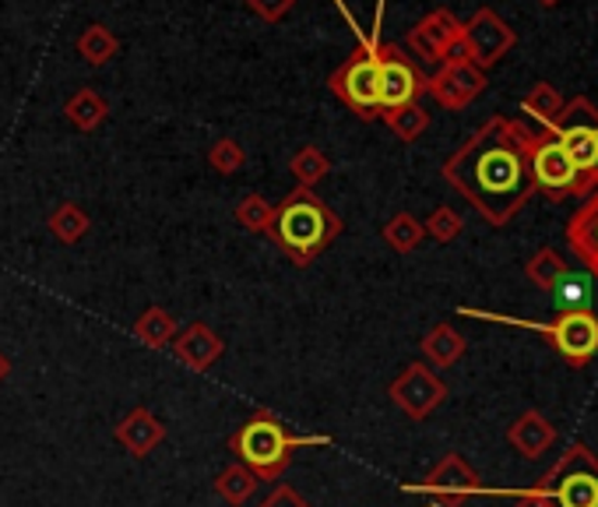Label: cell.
Masks as SVG:
<instances>
[{
    "instance_id": "1",
    "label": "cell",
    "mask_w": 598,
    "mask_h": 507,
    "mask_svg": "<svg viewBox=\"0 0 598 507\" xmlns=\"http://www.w3.org/2000/svg\"><path fill=\"white\" fill-rule=\"evenodd\" d=\"M535 131L511 116H489L472 138L444 162V181L465 198L489 226H507L535 198L528 170Z\"/></svg>"
},
{
    "instance_id": "2",
    "label": "cell",
    "mask_w": 598,
    "mask_h": 507,
    "mask_svg": "<svg viewBox=\"0 0 598 507\" xmlns=\"http://www.w3.org/2000/svg\"><path fill=\"white\" fill-rule=\"evenodd\" d=\"M341 230H346V222H341L317 194L310 187H296L275 205V219L267 236L286 250V258L296 268H307L338 240Z\"/></svg>"
},
{
    "instance_id": "3",
    "label": "cell",
    "mask_w": 598,
    "mask_h": 507,
    "mask_svg": "<svg viewBox=\"0 0 598 507\" xmlns=\"http://www.w3.org/2000/svg\"><path fill=\"white\" fill-rule=\"evenodd\" d=\"M338 14L352 25L356 33V50L346 64H341L332 78H327V85H332V92L346 102V107L359 116V121H377L381 116V96H377V71H381V22H384V0L377 4V14H373V28L366 33V28H359L352 11L341 4V0H335Z\"/></svg>"
},
{
    "instance_id": "4",
    "label": "cell",
    "mask_w": 598,
    "mask_h": 507,
    "mask_svg": "<svg viewBox=\"0 0 598 507\" xmlns=\"http://www.w3.org/2000/svg\"><path fill=\"white\" fill-rule=\"evenodd\" d=\"M327 441L332 437H292L275 412L261 409L236 430L229 447L239 455V466H247L258 480H278V475L289 469L296 447L327 444Z\"/></svg>"
},
{
    "instance_id": "5",
    "label": "cell",
    "mask_w": 598,
    "mask_h": 507,
    "mask_svg": "<svg viewBox=\"0 0 598 507\" xmlns=\"http://www.w3.org/2000/svg\"><path fill=\"white\" fill-rule=\"evenodd\" d=\"M465 318H483V321H503V324H518V327H532V332L546 335V342L571 367H588L598 356V314L588 307H563L549 324H535V321H514V318H497L486 314V310H472L461 307Z\"/></svg>"
},
{
    "instance_id": "6",
    "label": "cell",
    "mask_w": 598,
    "mask_h": 507,
    "mask_svg": "<svg viewBox=\"0 0 598 507\" xmlns=\"http://www.w3.org/2000/svg\"><path fill=\"white\" fill-rule=\"evenodd\" d=\"M538 486L557 507H598V455L585 441L571 444Z\"/></svg>"
},
{
    "instance_id": "7",
    "label": "cell",
    "mask_w": 598,
    "mask_h": 507,
    "mask_svg": "<svg viewBox=\"0 0 598 507\" xmlns=\"http://www.w3.org/2000/svg\"><path fill=\"white\" fill-rule=\"evenodd\" d=\"M549 134L563 145V152L571 156L577 173L585 176V184L598 187V107L585 96H574L563 102V113Z\"/></svg>"
},
{
    "instance_id": "8",
    "label": "cell",
    "mask_w": 598,
    "mask_h": 507,
    "mask_svg": "<svg viewBox=\"0 0 598 507\" xmlns=\"http://www.w3.org/2000/svg\"><path fill=\"white\" fill-rule=\"evenodd\" d=\"M528 170L535 190H546L552 201H566V198H588L591 187L585 184V176L577 173L571 156L563 152V145L552 138L549 131L535 134L532 152H528Z\"/></svg>"
},
{
    "instance_id": "9",
    "label": "cell",
    "mask_w": 598,
    "mask_h": 507,
    "mask_svg": "<svg viewBox=\"0 0 598 507\" xmlns=\"http://www.w3.org/2000/svg\"><path fill=\"white\" fill-rule=\"evenodd\" d=\"M401 490H406V494H429L440 507H461L469 497L486 494L483 475H478L458 452H447L437 466L426 472V480L406 483Z\"/></svg>"
},
{
    "instance_id": "10",
    "label": "cell",
    "mask_w": 598,
    "mask_h": 507,
    "mask_svg": "<svg viewBox=\"0 0 598 507\" xmlns=\"http://www.w3.org/2000/svg\"><path fill=\"white\" fill-rule=\"evenodd\" d=\"M377 96H381V113L409 107L426 96V74L412 64V57L395 42L381 47V71H377Z\"/></svg>"
},
{
    "instance_id": "11",
    "label": "cell",
    "mask_w": 598,
    "mask_h": 507,
    "mask_svg": "<svg viewBox=\"0 0 598 507\" xmlns=\"http://www.w3.org/2000/svg\"><path fill=\"white\" fill-rule=\"evenodd\" d=\"M461 39H465V47H469V61L478 71H489L493 64H500L518 42L514 28L493 8H478L472 18L461 25Z\"/></svg>"
},
{
    "instance_id": "12",
    "label": "cell",
    "mask_w": 598,
    "mask_h": 507,
    "mask_svg": "<svg viewBox=\"0 0 598 507\" xmlns=\"http://www.w3.org/2000/svg\"><path fill=\"white\" fill-rule=\"evenodd\" d=\"M391 401L409 416V420H426L447 401V384L433 374L426 363H409L387 387Z\"/></svg>"
},
{
    "instance_id": "13",
    "label": "cell",
    "mask_w": 598,
    "mask_h": 507,
    "mask_svg": "<svg viewBox=\"0 0 598 507\" xmlns=\"http://www.w3.org/2000/svg\"><path fill=\"white\" fill-rule=\"evenodd\" d=\"M486 92V71H478L472 61L440 64V71L426 78V96H433L444 110H465Z\"/></svg>"
},
{
    "instance_id": "14",
    "label": "cell",
    "mask_w": 598,
    "mask_h": 507,
    "mask_svg": "<svg viewBox=\"0 0 598 507\" xmlns=\"http://www.w3.org/2000/svg\"><path fill=\"white\" fill-rule=\"evenodd\" d=\"M458 39H461V22L447 8H437L409 28L406 42L415 57H423L429 64H444L447 50H451Z\"/></svg>"
},
{
    "instance_id": "15",
    "label": "cell",
    "mask_w": 598,
    "mask_h": 507,
    "mask_svg": "<svg viewBox=\"0 0 598 507\" xmlns=\"http://www.w3.org/2000/svg\"><path fill=\"white\" fill-rule=\"evenodd\" d=\"M507 444H511L521 458H543L546 452H552V444H557V426L538 409H525L507 426Z\"/></svg>"
},
{
    "instance_id": "16",
    "label": "cell",
    "mask_w": 598,
    "mask_h": 507,
    "mask_svg": "<svg viewBox=\"0 0 598 507\" xmlns=\"http://www.w3.org/2000/svg\"><path fill=\"white\" fill-rule=\"evenodd\" d=\"M566 244H571V250L598 279V187L581 201V208L571 215V222H566Z\"/></svg>"
},
{
    "instance_id": "17",
    "label": "cell",
    "mask_w": 598,
    "mask_h": 507,
    "mask_svg": "<svg viewBox=\"0 0 598 507\" xmlns=\"http://www.w3.org/2000/svg\"><path fill=\"white\" fill-rule=\"evenodd\" d=\"M222 349H226V342H222L219 332H212V327L201 324V321L187 324L184 332H179V335L173 338V353H176L179 360H184L190 370H198V374L219 360Z\"/></svg>"
},
{
    "instance_id": "18",
    "label": "cell",
    "mask_w": 598,
    "mask_h": 507,
    "mask_svg": "<svg viewBox=\"0 0 598 507\" xmlns=\"http://www.w3.org/2000/svg\"><path fill=\"white\" fill-rule=\"evenodd\" d=\"M116 441L127 447V452L134 458H145V455H152L155 447L166 441V426L159 423V416L155 412H148V409H130L124 420L116 423Z\"/></svg>"
},
{
    "instance_id": "19",
    "label": "cell",
    "mask_w": 598,
    "mask_h": 507,
    "mask_svg": "<svg viewBox=\"0 0 598 507\" xmlns=\"http://www.w3.org/2000/svg\"><path fill=\"white\" fill-rule=\"evenodd\" d=\"M423 346V356H426V363L429 367H454L461 356H465V349H469V338L458 332V327H451V324H433L429 332H426V338L419 342Z\"/></svg>"
},
{
    "instance_id": "20",
    "label": "cell",
    "mask_w": 598,
    "mask_h": 507,
    "mask_svg": "<svg viewBox=\"0 0 598 507\" xmlns=\"http://www.w3.org/2000/svg\"><path fill=\"white\" fill-rule=\"evenodd\" d=\"M525 275H528V282L535 289L557 293L563 282L571 279V264H566V258L557 247H538L525 264Z\"/></svg>"
},
{
    "instance_id": "21",
    "label": "cell",
    "mask_w": 598,
    "mask_h": 507,
    "mask_svg": "<svg viewBox=\"0 0 598 507\" xmlns=\"http://www.w3.org/2000/svg\"><path fill=\"white\" fill-rule=\"evenodd\" d=\"M64 116L78 127V131H99L110 116V102L102 99L96 88H78L67 102H64Z\"/></svg>"
},
{
    "instance_id": "22",
    "label": "cell",
    "mask_w": 598,
    "mask_h": 507,
    "mask_svg": "<svg viewBox=\"0 0 598 507\" xmlns=\"http://www.w3.org/2000/svg\"><path fill=\"white\" fill-rule=\"evenodd\" d=\"M74 50H78V57L88 67H107L120 53V39H116L113 28H107L102 22H92L78 36V42H74Z\"/></svg>"
},
{
    "instance_id": "23",
    "label": "cell",
    "mask_w": 598,
    "mask_h": 507,
    "mask_svg": "<svg viewBox=\"0 0 598 507\" xmlns=\"http://www.w3.org/2000/svg\"><path fill=\"white\" fill-rule=\"evenodd\" d=\"M134 338L145 342L148 349H166L173 346V338H176V321L170 310H162V307H148L145 314L134 321Z\"/></svg>"
},
{
    "instance_id": "24",
    "label": "cell",
    "mask_w": 598,
    "mask_h": 507,
    "mask_svg": "<svg viewBox=\"0 0 598 507\" xmlns=\"http://www.w3.org/2000/svg\"><path fill=\"white\" fill-rule=\"evenodd\" d=\"M563 102L566 99L549 82H535L525 92V99H521V110H525L528 116H535V121L549 131L552 124H557V116L563 113Z\"/></svg>"
},
{
    "instance_id": "25",
    "label": "cell",
    "mask_w": 598,
    "mask_h": 507,
    "mask_svg": "<svg viewBox=\"0 0 598 507\" xmlns=\"http://www.w3.org/2000/svg\"><path fill=\"white\" fill-rule=\"evenodd\" d=\"M381 121L391 127V134L398 141H406V145H412V141H419L426 134V127H429V113L419 107V102H409V107H398V110H387V113H381Z\"/></svg>"
},
{
    "instance_id": "26",
    "label": "cell",
    "mask_w": 598,
    "mask_h": 507,
    "mask_svg": "<svg viewBox=\"0 0 598 507\" xmlns=\"http://www.w3.org/2000/svg\"><path fill=\"white\" fill-rule=\"evenodd\" d=\"M384 236V244L398 250V253H412L419 244L426 240V230H423V222H419L412 212H398L395 219H387V226L381 230Z\"/></svg>"
},
{
    "instance_id": "27",
    "label": "cell",
    "mask_w": 598,
    "mask_h": 507,
    "mask_svg": "<svg viewBox=\"0 0 598 507\" xmlns=\"http://www.w3.org/2000/svg\"><path fill=\"white\" fill-rule=\"evenodd\" d=\"M88 230H92V219L85 215L82 205L64 201L60 208H53V215H50V233L57 236L60 244H78Z\"/></svg>"
},
{
    "instance_id": "28",
    "label": "cell",
    "mask_w": 598,
    "mask_h": 507,
    "mask_svg": "<svg viewBox=\"0 0 598 507\" xmlns=\"http://www.w3.org/2000/svg\"><path fill=\"white\" fill-rule=\"evenodd\" d=\"M289 173L296 176V184L299 187H317L327 173H332V159H327L321 148H313V145H303L299 152L289 159Z\"/></svg>"
},
{
    "instance_id": "29",
    "label": "cell",
    "mask_w": 598,
    "mask_h": 507,
    "mask_svg": "<svg viewBox=\"0 0 598 507\" xmlns=\"http://www.w3.org/2000/svg\"><path fill=\"white\" fill-rule=\"evenodd\" d=\"M233 215L247 233H264L267 236V230H272V219H275V205L267 198H261V194H244L239 205L233 208Z\"/></svg>"
},
{
    "instance_id": "30",
    "label": "cell",
    "mask_w": 598,
    "mask_h": 507,
    "mask_svg": "<svg viewBox=\"0 0 598 507\" xmlns=\"http://www.w3.org/2000/svg\"><path fill=\"white\" fill-rule=\"evenodd\" d=\"M258 475H253L247 466H229V469H222L219 472V480H215V494L222 500H229V504H247L250 494L258 490Z\"/></svg>"
},
{
    "instance_id": "31",
    "label": "cell",
    "mask_w": 598,
    "mask_h": 507,
    "mask_svg": "<svg viewBox=\"0 0 598 507\" xmlns=\"http://www.w3.org/2000/svg\"><path fill=\"white\" fill-rule=\"evenodd\" d=\"M208 166L222 176H233L247 166V152L236 138H219L212 148H208Z\"/></svg>"
},
{
    "instance_id": "32",
    "label": "cell",
    "mask_w": 598,
    "mask_h": 507,
    "mask_svg": "<svg viewBox=\"0 0 598 507\" xmlns=\"http://www.w3.org/2000/svg\"><path fill=\"white\" fill-rule=\"evenodd\" d=\"M423 230L437 244H451V240H458V236H461V230H465V219H461L451 205H440V208H433V212H429V219L423 222Z\"/></svg>"
},
{
    "instance_id": "33",
    "label": "cell",
    "mask_w": 598,
    "mask_h": 507,
    "mask_svg": "<svg viewBox=\"0 0 598 507\" xmlns=\"http://www.w3.org/2000/svg\"><path fill=\"white\" fill-rule=\"evenodd\" d=\"M292 8H296V0H247V11L258 14L267 25H278Z\"/></svg>"
},
{
    "instance_id": "34",
    "label": "cell",
    "mask_w": 598,
    "mask_h": 507,
    "mask_svg": "<svg viewBox=\"0 0 598 507\" xmlns=\"http://www.w3.org/2000/svg\"><path fill=\"white\" fill-rule=\"evenodd\" d=\"M497 497H511L514 507H557L543 486H525V490H497Z\"/></svg>"
},
{
    "instance_id": "35",
    "label": "cell",
    "mask_w": 598,
    "mask_h": 507,
    "mask_svg": "<svg viewBox=\"0 0 598 507\" xmlns=\"http://www.w3.org/2000/svg\"><path fill=\"white\" fill-rule=\"evenodd\" d=\"M261 507H310V504H307V497L299 494L296 486L282 483V486H275L272 494H267V497L261 500Z\"/></svg>"
},
{
    "instance_id": "36",
    "label": "cell",
    "mask_w": 598,
    "mask_h": 507,
    "mask_svg": "<svg viewBox=\"0 0 598 507\" xmlns=\"http://www.w3.org/2000/svg\"><path fill=\"white\" fill-rule=\"evenodd\" d=\"M8 374H11V360L4 353H0V381H8Z\"/></svg>"
},
{
    "instance_id": "37",
    "label": "cell",
    "mask_w": 598,
    "mask_h": 507,
    "mask_svg": "<svg viewBox=\"0 0 598 507\" xmlns=\"http://www.w3.org/2000/svg\"><path fill=\"white\" fill-rule=\"evenodd\" d=\"M538 4H543V8H552V4H560V0H538Z\"/></svg>"
}]
</instances>
